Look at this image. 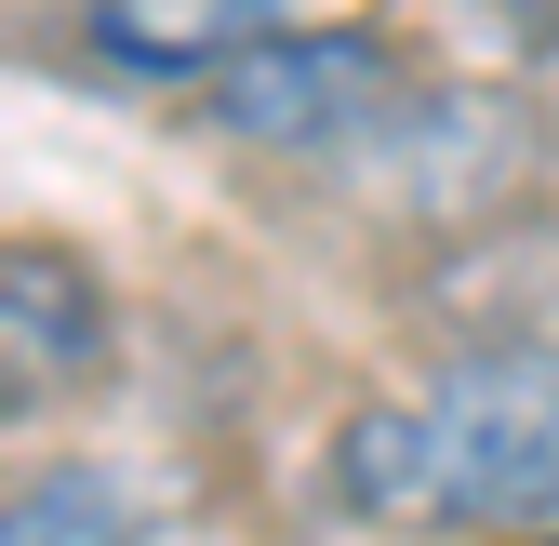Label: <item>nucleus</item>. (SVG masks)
<instances>
[{
  "mask_svg": "<svg viewBox=\"0 0 559 546\" xmlns=\"http://www.w3.org/2000/svg\"><path fill=\"white\" fill-rule=\"evenodd\" d=\"M333 494L386 533H533V520H559V347H466L413 400L346 414Z\"/></svg>",
  "mask_w": 559,
  "mask_h": 546,
  "instance_id": "1",
  "label": "nucleus"
},
{
  "mask_svg": "<svg viewBox=\"0 0 559 546\" xmlns=\"http://www.w3.org/2000/svg\"><path fill=\"white\" fill-rule=\"evenodd\" d=\"M386 40L373 27H280L266 54H240L214 94H200V120L240 133V147H333V133H360L386 107Z\"/></svg>",
  "mask_w": 559,
  "mask_h": 546,
  "instance_id": "2",
  "label": "nucleus"
},
{
  "mask_svg": "<svg viewBox=\"0 0 559 546\" xmlns=\"http://www.w3.org/2000/svg\"><path fill=\"white\" fill-rule=\"evenodd\" d=\"M107 281L53 240H0V414H40V400H81L107 373Z\"/></svg>",
  "mask_w": 559,
  "mask_h": 546,
  "instance_id": "3",
  "label": "nucleus"
},
{
  "mask_svg": "<svg viewBox=\"0 0 559 546\" xmlns=\"http://www.w3.org/2000/svg\"><path fill=\"white\" fill-rule=\"evenodd\" d=\"M280 27L253 14V0H107L94 14V54L107 67H133V81H200L214 94L240 54H266Z\"/></svg>",
  "mask_w": 559,
  "mask_h": 546,
  "instance_id": "4",
  "label": "nucleus"
},
{
  "mask_svg": "<svg viewBox=\"0 0 559 546\" xmlns=\"http://www.w3.org/2000/svg\"><path fill=\"white\" fill-rule=\"evenodd\" d=\"M0 546H147L133 533V507L107 480H81V466H53V480L0 494Z\"/></svg>",
  "mask_w": 559,
  "mask_h": 546,
  "instance_id": "5",
  "label": "nucleus"
}]
</instances>
